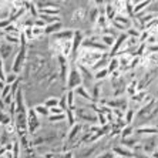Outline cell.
<instances>
[{
	"label": "cell",
	"mask_w": 158,
	"mask_h": 158,
	"mask_svg": "<svg viewBox=\"0 0 158 158\" xmlns=\"http://www.w3.org/2000/svg\"><path fill=\"white\" fill-rule=\"evenodd\" d=\"M74 114H76V120L83 123H90V124H96L98 123L97 120V113L94 110H91L90 107H78L74 110Z\"/></svg>",
	"instance_id": "cell-1"
},
{
	"label": "cell",
	"mask_w": 158,
	"mask_h": 158,
	"mask_svg": "<svg viewBox=\"0 0 158 158\" xmlns=\"http://www.w3.org/2000/svg\"><path fill=\"white\" fill-rule=\"evenodd\" d=\"M83 85V77H81V73L78 70V67L76 63H71L70 66V71H69V77H67V91L69 90H76L77 87Z\"/></svg>",
	"instance_id": "cell-2"
},
{
	"label": "cell",
	"mask_w": 158,
	"mask_h": 158,
	"mask_svg": "<svg viewBox=\"0 0 158 158\" xmlns=\"http://www.w3.org/2000/svg\"><path fill=\"white\" fill-rule=\"evenodd\" d=\"M83 41H84L83 31L81 30H74V36H73V40H71L73 48H71V59H70V61L73 64L78 60V53H80V48L83 47Z\"/></svg>",
	"instance_id": "cell-3"
},
{
	"label": "cell",
	"mask_w": 158,
	"mask_h": 158,
	"mask_svg": "<svg viewBox=\"0 0 158 158\" xmlns=\"http://www.w3.org/2000/svg\"><path fill=\"white\" fill-rule=\"evenodd\" d=\"M26 52H27V44H20L19 52L16 53L15 60L11 63V71L16 74L22 73L23 64H24V59H26Z\"/></svg>",
	"instance_id": "cell-4"
},
{
	"label": "cell",
	"mask_w": 158,
	"mask_h": 158,
	"mask_svg": "<svg viewBox=\"0 0 158 158\" xmlns=\"http://www.w3.org/2000/svg\"><path fill=\"white\" fill-rule=\"evenodd\" d=\"M27 127H29V134H36V131L40 127V121H39V115L34 111V108H29L27 110Z\"/></svg>",
	"instance_id": "cell-5"
},
{
	"label": "cell",
	"mask_w": 158,
	"mask_h": 158,
	"mask_svg": "<svg viewBox=\"0 0 158 158\" xmlns=\"http://www.w3.org/2000/svg\"><path fill=\"white\" fill-rule=\"evenodd\" d=\"M128 40V36L125 33H121L120 36L115 39V43H114V46L110 48V52H108V54H110V59L111 57H117V54L120 52H121V48H123V46L125 44V41Z\"/></svg>",
	"instance_id": "cell-6"
},
{
	"label": "cell",
	"mask_w": 158,
	"mask_h": 158,
	"mask_svg": "<svg viewBox=\"0 0 158 158\" xmlns=\"http://www.w3.org/2000/svg\"><path fill=\"white\" fill-rule=\"evenodd\" d=\"M81 131H83V124H81V123H77L76 125H73L70 128V131H69L67 141H69V143H76V140H77V137L81 134Z\"/></svg>",
	"instance_id": "cell-7"
},
{
	"label": "cell",
	"mask_w": 158,
	"mask_h": 158,
	"mask_svg": "<svg viewBox=\"0 0 158 158\" xmlns=\"http://www.w3.org/2000/svg\"><path fill=\"white\" fill-rule=\"evenodd\" d=\"M113 152H114L115 157H123V158H134V155H135L134 150H130L127 147H114Z\"/></svg>",
	"instance_id": "cell-8"
},
{
	"label": "cell",
	"mask_w": 158,
	"mask_h": 158,
	"mask_svg": "<svg viewBox=\"0 0 158 158\" xmlns=\"http://www.w3.org/2000/svg\"><path fill=\"white\" fill-rule=\"evenodd\" d=\"M117 15H118V10H117V7H115L114 2H106V17L108 19L110 22H113Z\"/></svg>",
	"instance_id": "cell-9"
},
{
	"label": "cell",
	"mask_w": 158,
	"mask_h": 158,
	"mask_svg": "<svg viewBox=\"0 0 158 158\" xmlns=\"http://www.w3.org/2000/svg\"><path fill=\"white\" fill-rule=\"evenodd\" d=\"M15 101H16V107H17V113H27L26 104H24V96H23L22 88H20L17 91V94H16Z\"/></svg>",
	"instance_id": "cell-10"
},
{
	"label": "cell",
	"mask_w": 158,
	"mask_h": 158,
	"mask_svg": "<svg viewBox=\"0 0 158 158\" xmlns=\"http://www.w3.org/2000/svg\"><path fill=\"white\" fill-rule=\"evenodd\" d=\"M13 48H15L13 44H9V43H6V41L2 43V46H0V57H2L3 61L10 57V54L13 53Z\"/></svg>",
	"instance_id": "cell-11"
},
{
	"label": "cell",
	"mask_w": 158,
	"mask_h": 158,
	"mask_svg": "<svg viewBox=\"0 0 158 158\" xmlns=\"http://www.w3.org/2000/svg\"><path fill=\"white\" fill-rule=\"evenodd\" d=\"M101 87H103V81H96V84L91 88V100L94 104L100 103V93H101Z\"/></svg>",
	"instance_id": "cell-12"
},
{
	"label": "cell",
	"mask_w": 158,
	"mask_h": 158,
	"mask_svg": "<svg viewBox=\"0 0 158 158\" xmlns=\"http://www.w3.org/2000/svg\"><path fill=\"white\" fill-rule=\"evenodd\" d=\"M77 67H78V70H80L81 73V77H83V81H94V73H93L88 67H84V66H81V64H78L77 63Z\"/></svg>",
	"instance_id": "cell-13"
},
{
	"label": "cell",
	"mask_w": 158,
	"mask_h": 158,
	"mask_svg": "<svg viewBox=\"0 0 158 158\" xmlns=\"http://www.w3.org/2000/svg\"><path fill=\"white\" fill-rule=\"evenodd\" d=\"M63 29V23H53V24H48V26L44 27V34H47V36H54L57 34L59 31H61Z\"/></svg>",
	"instance_id": "cell-14"
},
{
	"label": "cell",
	"mask_w": 158,
	"mask_h": 158,
	"mask_svg": "<svg viewBox=\"0 0 158 158\" xmlns=\"http://www.w3.org/2000/svg\"><path fill=\"white\" fill-rule=\"evenodd\" d=\"M74 94L78 96V97H81V98L85 100V101H88V103H93L91 94L87 91V87H85V85H80V87H77L76 90H74Z\"/></svg>",
	"instance_id": "cell-15"
},
{
	"label": "cell",
	"mask_w": 158,
	"mask_h": 158,
	"mask_svg": "<svg viewBox=\"0 0 158 158\" xmlns=\"http://www.w3.org/2000/svg\"><path fill=\"white\" fill-rule=\"evenodd\" d=\"M87 15H88L87 9H84V7H78V9H76V10H74L73 20H74V22L81 23V22H84V20H85Z\"/></svg>",
	"instance_id": "cell-16"
},
{
	"label": "cell",
	"mask_w": 158,
	"mask_h": 158,
	"mask_svg": "<svg viewBox=\"0 0 158 158\" xmlns=\"http://www.w3.org/2000/svg\"><path fill=\"white\" fill-rule=\"evenodd\" d=\"M155 144H157V140H155V138H150L148 141H145V143H144L143 151H144V152H147V154H152L154 151H157Z\"/></svg>",
	"instance_id": "cell-17"
},
{
	"label": "cell",
	"mask_w": 158,
	"mask_h": 158,
	"mask_svg": "<svg viewBox=\"0 0 158 158\" xmlns=\"http://www.w3.org/2000/svg\"><path fill=\"white\" fill-rule=\"evenodd\" d=\"M137 134H144V135H155L158 134V128L155 127H138L135 128Z\"/></svg>",
	"instance_id": "cell-18"
},
{
	"label": "cell",
	"mask_w": 158,
	"mask_h": 158,
	"mask_svg": "<svg viewBox=\"0 0 158 158\" xmlns=\"http://www.w3.org/2000/svg\"><path fill=\"white\" fill-rule=\"evenodd\" d=\"M107 69H108V73L110 74H113V73L120 70V60H118V57H111Z\"/></svg>",
	"instance_id": "cell-19"
},
{
	"label": "cell",
	"mask_w": 158,
	"mask_h": 158,
	"mask_svg": "<svg viewBox=\"0 0 158 158\" xmlns=\"http://www.w3.org/2000/svg\"><path fill=\"white\" fill-rule=\"evenodd\" d=\"M100 40H101V43H103L106 47L111 48L115 43V37L110 36V34H100Z\"/></svg>",
	"instance_id": "cell-20"
},
{
	"label": "cell",
	"mask_w": 158,
	"mask_h": 158,
	"mask_svg": "<svg viewBox=\"0 0 158 158\" xmlns=\"http://www.w3.org/2000/svg\"><path fill=\"white\" fill-rule=\"evenodd\" d=\"M150 4H151V2H135L134 3V16L140 15L141 11L145 10Z\"/></svg>",
	"instance_id": "cell-21"
},
{
	"label": "cell",
	"mask_w": 158,
	"mask_h": 158,
	"mask_svg": "<svg viewBox=\"0 0 158 158\" xmlns=\"http://www.w3.org/2000/svg\"><path fill=\"white\" fill-rule=\"evenodd\" d=\"M66 121H67V125L69 127H73V125L77 124L76 121V114H74V110H70V108H67L66 110Z\"/></svg>",
	"instance_id": "cell-22"
},
{
	"label": "cell",
	"mask_w": 158,
	"mask_h": 158,
	"mask_svg": "<svg viewBox=\"0 0 158 158\" xmlns=\"http://www.w3.org/2000/svg\"><path fill=\"white\" fill-rule=\"evenodd\" d=\"M66 97H67V107L70 108V110H76V94H74V90H69L66 93Z\"/></svg>",
	"instance_id": "cell-23"
},
{
	"label": "cell",
	"mask_w": 158,
	"mask_h": 158,
	"mask_svg": "<svg viewBox=\"0 0 158 158\" xmlns=\"http://www.w3.org/2000/svg\"><path fill=\"white\" fill-rule=\"evenodd\" d=\"M34 111L37 113L39 117H48L50 115V108L44 106V104H39V106L34 107Z\"/></svg>",
	"instance_id": "cell-24"
},
{
	"label": "cell",
	"mask_w": 158,
	"mask_h": 158,
	"mask_svg": "<svg viewBox=\"0 0 158 158\" xmlns=\"http://www.w3.org/2000/svg\"><path fill=\"white\" fill-rule=\"evenodd\" d=\"M135 120V110L134 108H128L124 113V123L127 125H131V123Z\"/></svg>",
	"instance_id": "cell-25"
},
{
	"label": "cell",
	"mask_w": 158,
	"mask_h": 158,
	"mask_svg": "<svg viewBox=\"0 0 158 158\" xmlns=\"http://www.w3.org/2000/svg\"><path fill=\"white\" fill-rule=\"evenodd\" d=\"M108 76H110L108 69H101V70H98V71L94 73V81H103L104 78H107Z\"/></svg>",
	"instance_id": "cell-26"
},
{
	"label": "cell",
	"mask_w": 158,
	"mask_h": 158,
	"mask_svg": "<svg viewBox=\"0 0 158 158\" xmlns=\"http://www.w3.org/2000/svg\"><path fill=\"white\" fill-rule=\"evenodd\" d=\"M61 9H54V7H50V9H41L39 10V15H44V16H59Z\"/></svg>",
	"instance_id": "cell-27"
},
{
	"label": "cell",
	"mask_w": 158,
	"mask_h": 158,
	"mask_svg": "<svg viewBox=\"0 0 158 158\" xmlns=\"http://www.w3.org/2000/svg\"><path fill=\"white\" fill-rule=\"evenodd\" d=\"M59 101L60 98L59 97H48L46 101H44V106L47 108H53V107H59Z\"/></svg>",
	"instance_id": "cell-28"
},
{
	"label": "cell",
	"mask_w": 158,
	"mask_h": 158,
	"mask_svg": "<svg viewBox=\"0 0 158 158\" xmlns=\"http://www.w3.org/2000/svg\"><path fill=\"white\" fill-rule=\"evenodd\" d=\"M132 132H134V127L132 125H125L124 128L121 131V138L125 140V138H130L132 135Z\"/></svg>",
	"instance_id": "cell-29"
},
{
	"label": "cell",
	"mask_w": 158,
	"mask_h": 158,
	"mask_svg": "<svg viewBox=\"0 0 158 158\" xmlns=\"http://www.w3.org/2000/svg\"><path fill=\"white\" fill-rule=\"evenodd\" d=\"M17 80H19V74L10 71V73L6 74V80H4V83H6V84H9V85H11L13 83H16Z\"/></svg>",
	"instance_id": "cell-30"
},
{
	"label": "cell",
	"mask_w": 158,
	"mask_h": 158,
	"mask_svg": "<svg viewBox=\"0 0 158 158\" xmlns=\"http://www.w3.org/2000/svg\"><path fill=\"white\" fill-rule=\"evenodd\" d=\"M125 34H127L128 37H131V39H138V40H140V37H141V31L140 30H137V29H134V27H131V29L127 30Z\"/></svg>",
	"instance_id": "cell-31"
},
{
	"label": "cell",
	"mask_w": 158,
	"mask_h": 158,
	"mask_svg": "<svg viewBox=\"0 0 158 158\" xmlns=\"http://www.w3.org/2000/svg\"><path fill=\"white\" fill-rule=\"evenodd\" d=\"M47 120H48V123H63L66 120V113L60 115H48Z\"/></svg>",
	"instance_id": "cell-32"
},
{
	"label": "cell",
	"mask_w": 158,
	"mask_h": 158,
	"mask_svg": "<svg viewBox=\"0 0 158 158\" xmlns=\"http://www.w3.org/2000/svg\"><path fill=\"white\" fill-rule=\"evenodd\" d=\"M137 143H138V140H137V138H132V137L123 140V145H124V147H127V148H130V150H131V148L134 147Z\"/></svg>",
	"instance_id": "cell-33"
},
{
	"label": "cell",
	"mask_w": 158,
	"mask_h": 158,
	"mask_svg": "<svg viewBox=\"0 0 158 158\" xmlns=\"http://www.w3.org/2000/svg\"><path fill=\"white\" fill-rule=\"evenodd\" d=\"M31 33H33V39H37V37H40L41 34H44V29L41 27H31Z\"/></svg>",
	"instance_id": "cell-34"
},
{
	"label": "cell",
	"mask_w": 158,
	"mask_h": 158,
	"mask_svg": "<svg viewBox=\"0 0 158 158\" xmlns=\"http://www.w3.org/2000/svg\"><path fill=\"white\" fill-rule=\"evenodd\" d=\"M59 107L60 108H63V110L66 111L69 107H67V97H66V93L63 94L61 97H60V101H59Z\"/></svg>",
	"instance_id": "cell-35"
},
{
	"label": "cell",
	"mask_w": 158,
	"mask_h": 158,
	"mask_svg": "<svg viewBox=\"0 0 158 158\" xmlns=\"http://www.w3.org/2000/svg\"><path fill=\"white\" fill-rule=\"evenodd\" d=\"M6 70H4V61L2 60V57H0V80L4 81L6 80Z\"/></svg>",
	"instance_id": "cell-36"
},
{
	"label": "cell",
	"mask_w": 158,
	"mask_h": 158,
	"mask_svg": "<svg viewBox=\"0 0 158 158\" xmlns=\"http://www.w3.org/2000/svg\"><path fill=\"white\" fill-rule=\"evenodd\" d=\"M66 111L63 110V108H60V107H53V108H50V115H60V114H64Z\"/></svg>",
	"instance_id": "cell-37"
},
{
	"label": "cell",
	"mask_w": 158,
	"mask_h": 158,
	"mask_svg": "<svg viewBox=\"0 0 158 158\" xmlns=\"http://www.w3.org/2000/svg\"><path fill=\"white\" fill-rule=\"evenodd\" d=\"M94 158H115V155L111 151V152H103V154H100V155H96Z\"/></svg>",
	"instance_id": "cell-38"
},
{
	"label": "cell",
	"mask_w": 158,
	"mask_h": 158,
	"mask_svg": "<svg viewBox=\"0 0 158 158\" xmlns=\"http://www.w3.org/2000/svg\"><path fill=\"white\" fill-rule=\"evenodd\" d=\"M46 26H47V24H46V23H44L43 20H40L39 17L34 19V27H41V29H44Z\"/></svg>",
	"instance_id": "cell-39"
},
{
	"label": "cell",
	"mask_w": 158,
	"mask_h": 158,
	"mask_svg": "<svg viewBox=\"0 0 158 158\" xmlns=\"http://www.w3.org/2000/svg\"><path fill=\"white\" fill-rule=\"evenodd\" d=\"M57 158H74V152L73 151H66L61 155H57Z\"/></svg>",
	"instance_id": "cell-40"
},
{
	"label": "cell",
	"mask_w": 158,
	"mask_h": 158,
	"mask_svg": "<svg viewBox=\"0 0 158 158\" xmlns=\"http://www.w3.org/2000/svg\"><path fill=\"white\" fill-rule=\"evenodd\" d=\"M151 158H158V150H157V151H154V152L151 154Z\"/></svg>",
	"instance_id": "cell-41"
},
{
	"label": "cell",
	"mask_w": 158,
	"mask_h": 158,
	"mask_svg": "<svg viewBox=\"0 0 158 158\" xmlns=\"http://www.w3.org/2000/svg\"><path fill=\"white\" fill-rule=\"evenodd\" d=\"M2 43H3V31L0 33V46H2Z\"/></svg>",
	"instance_id": "cell-42"
},
{
	"label": "cell",
	"mask_w": 158,
	"mask_h": 158,
	"mask_svg": "<svg viewBox=\"0 0 158 158\" xmlns=\"http://www.w3.org/2000/svg\"><path fill=\"white\" fill-rule=\"evenodd\" d=\"M2 148H3V145H2V144H0V150H2Z\"/></svg>",
	"instance_id": "cell-43"
}]
</instances>
